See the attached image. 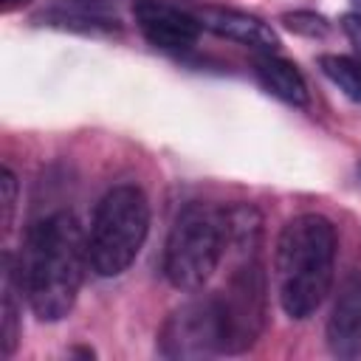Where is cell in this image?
Masks as SVG:
<instances>
[{"label": "cell", "instance_id": "cell-1", "mask_svg": "<svg viewBox=\"0 0 361 361\" xmlns=\"http://www.w3.org/2000/svg\"><path fill=\"white\" fill-rule=\"evenodd\" d=\"M87 265V237L71 212L59 209L31 223L14 268L34 316L42 322L65 319L76 305Z\"/></svg>", "mask_w": 361, "mask_h": 361}, {"label": "cell", "instance_id": "cell-2", "mask_svg": "<svg viewBox=\"0 0 361 361\" xmlns=\"http://www.w3.org/2000/svg\"><path fill=\"white\" fill-rule=\"evenodd\" d=\"M336 226L316 212L296 214L276 237L274 271L282 310L302 322L313 316L333 288L336 268Z\"/></svg>", "mask_w": 361, "mask_h": 361}, {"label": "cell", "instance_id": "cell-3", "mask_svg": "<svg viewBox=\"0 0 361 361\" xmlns=\"http://www.w3.org/2000/svg\"><path fill=\"white\" fill-rule=\"evenodd\" d=\"M226 209L192 200L172 220L164 245V276L178 290H203L226 259Z\"/></svg>", "mask_w": 361, "mask_h": 361}, {"label": "cell", "instance_id": "cell-4", "mask_svg": "<svg viewBox=\"0 0 361 361\" xmlns=\"http://www.w3.org/2000/svg\"><path fill=\"white\" fill-rule=\"evenodd\" d=\"M149 234V200L135 183H118L96 203L87 231V259L99 276L124 274Z\"/></svg>", "mask_w": 361, "mask_h": 361}, {"label": "cell", "instance_id": "cell-5", "mask_svg": "<svg viewBox=\"0 0 361 361\" xmlns=\"http://www.w3.org/2000/svg\"><path fill=\"white\" fill-rule=\"evenodd\" d=\"M158 353L175 361H200L226 353V327L217 293L197 296L164 322L158 333Z\"/></svg>", "mask_w": 361, "mask_h": 361}, {"label": "cell", "instance_id": "cell-6", "mask_svg": "<svg viewBox=\"0 0 361 361\" xmlns=\"http://www.w3.org/2000/svg\"><path fill=\"white\" fill-rule=\"evenodd\" d=\"M217 302L226 327V355L254 347L265 327V274L259 257L234 262L226 288L217 290Z\"/></svg>", "mask_w": 361, "mask_h": 361}, {"label": "cell", "instance_id": "cell-7", "mask_svg": "<svg viewBox=\"0 0 361 361\" xmlns=\"http://www.w3.org/2000/svg\"><path fill=\"white\" fill-rule=\"evenodd\" d=\"M133 17L144 39L161 51H186L200 37V20L161 0H138Z\"/></svg>", "mask_w": 361, "mask_h": 361}, {"label": "cell", "instance_id": "cell-8", "mask_svg": "<svg viewBox=\"0 0 361 361\" xmlns=\"http://www.w3.org/2000/svg\"><path fill=\"white\" fill-rule=\"evenodd\" d=\"M197 20L206 31H212L223 39L240 42L245 48H254L259 54H274L279 48L276 31L268 23H262L259 17L248 14V11L226 8V6H209V8L197 11Z\"/></svg>", "mask_w": 361, "mask_h": 361}, {"label": "cell", "instance_id": "cell-9", "mask_svg": "<svg viewBox=\"0 0 361 361\" xmlns=\"http://www.w3.org/2000/svg\"><path fill=\"white\" fill-rule=\"evenodd\" d=\"M327 341L336 353H353L361 344V262L338 288L327 319Z\"/></svg>", "mask_w": 361, "mask_h": 361}, {"label": "cell", "instance_id": "cell-10", "mask_svg": "<svg viewBox=\"0 0 361 361\" xmlns=\"http://www.w3.org/2000/svg\"><path fill=\"white\" fill-rule=\"evenodd\" d=\"M254 76L279 102L293 104V107H307L310 104L307 82H305V76L299 73V68L293 62H288L276 54H259L257 62H254Z\"/></svg>", "mask_w": 361, "mask_h": 361}, {"label": "cell", "instance_id": "cell-11", "mask_svg": "<svg viewBox=\"0 0 361 361\" xmlns=\"http://www.w3.org/2000/svg\"><path fill=\"white\" fill-rule=\"evenodd\" d=\"M17 293L20 282H17V268H14V257L6 254L3 257V355L8 358L20 341V307H17Z\"/></svg>", "mask_w": 361, "mask_h": 361}, {"label": "cell", "instance_id": "cell-12", "mask_svg": "<svg viewBox=\"0 0 361 361\" xmlns=\"http://www.w3.org/2000/svg\"><path fill=\"white\" fill-rule=\"evenodd\" d=\"M322 73L353 102H361V59L344 54H324L319 59Z\"/></svg>", "mask_w": 361, "mask_h": 361}, {"label": "cell", "instance_id": "cell-13", "mask_svg": "<svg viewBox=\"0 0 361 361\" xmlns=\"http://www.w3.org/2000/svg\"><path fill=\"white\" fill-rule=\"evenodd\" d=\"M48 25L56 28H73V31H116L118 20L93 14V11H76V8H54L45 14Z\"/></svg>", "mask_w": 361, "mask_h": 361}, {"label": "cell", "instance_id": "cell-14", "mask_svg": "<svg viewBox=\"0 0 361 361\" xmlns=\"http://www.w3.org/2000/svg\"><path fill=\"white\" fill-rule=\"evenodd\" d=\"M282 23L302 37H324L330 31V23L316 11H293V14H285Z\"/></svg>", "mask_w": 361, "mask_h": 361}, {"label": "cell", "instance_id": "cell-15", "mask_svg": "<svg viewBox=\"0 0 361 361\" xmlns=\"http://www.w3.org/2000/svg\"><path fill=\"white\" fill-rule=\"evenodd\" d=\"M0 203H3V231H8L17 209V178L8 166H3L0 172Z\"/></svg>", "mask_w": 361, "mask_h": 361}, {"label": "cell", "instance_id": "cell-16", "mask_svg": "<svg viewBox=\"0 0 361 361\" xmlns=\"http://www.w3.org/2000/svg\"><path fill=\"white\" fill-rule=\"evenodd\" d=\"M25 0H3V11H11V8H17V6H23Z\"/></svg>", "mask_w": 361, "mask_h": 361}, {"label": "cell", "instance_id": "cell-17", "mask_svg": "<svg viewBox=\"0 0 361 361\" xmlns=\"http://www.w3.org/2000/svg\"><path fill=\"white\" fill-rule=\"evenodd\" d=\"M355 175H358V180H361V161L355 164Z\"/></svg>", "mask_w": 361, "mask_h": 361}]
</instances>
